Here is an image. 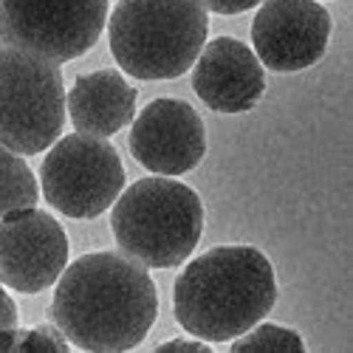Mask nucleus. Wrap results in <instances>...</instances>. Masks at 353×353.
Wrapping results in <instances>:
<instances>
[{
    "label": "nucleus",
    "mask_w": 353,
    "mask_h": 353,
    "mask_svg": "<svg viewBox=\"0 0 353 353\" xmlns=\"http://www.w3.org/2000/svg\"><path fill=\"white\" fill-rule=\"evenodd\" d=\"M232 350L243 353V350H305V342L297 331L283 328V325H272V322H257L254 328H249L246 334L232 339Z\"/></svg>",
    "instance_id": "nucleus-14"
},
{
    "label": "nucleus",
    "mask_w": 353,
    "mask_h": 353,
    "mask_svg": "<svg viewBox=\"0 0 353 353\" xmlns=\"http://www.w3.org/2000/svg\"><path fill=\"white\" fill-rule=\"evenodd\" d=\"M192 91L215 113H246L266 91V74L246 43L215 37L203 43L195 60Z\"/></svg>",
    "instance_id": "nucleus-11"
},
{
    "label": "nucleus",
    "mask_w": 353,
    "mask_h": 353,
    "mask_svg": "<svg viewBox=\"0 0 353 353\" xmlns=\"http://www.w3.org/2000/svg\"><path fill=\"white\" fill-rule=\"evenodd\" d=\"M65 125V85L57 63L17 46L0 48V144L37 156Z\"/></svg>",
    "instance_id": "nucleus-5"
},
{
    "label": "nucleus",
    "mask_w": 353,
    "mask_h": 353,
    "mask_svg": "<svg viewBox=\"0 0 353 353\" xmlns=\"http://www.w3.org/2000/svg\"><path fill=\"white\" fill-rule=\"evenodd\" d=\"M105 20L108 0H0L3 40L57 65L91 51Z\"/></svg>",
    "instance_id": "nucleus-7"
},
{
    "label": "nucleus",
    "mask_w": 353,
    "mask_h": 353,
    "mask_svg": "<svg viewBox=\"0 0 353 353\" xmlns=\"http://www.w3.org/2000/svg\"><path fill=\"white\" fill-rule=\"evenodd\" d=\"M68 266V234L37 207L0 218V283L20 294L51 288Z\"/></svg>",
    "instance_id": "nucleus-8"
},
{
    "label": "nucleus",
    "mask_w": 353,
    "mask_h": 353,
    "mask_svg": "<svg viewBox=\"0 0 353 353\" xmlns=\"http://www.w3.org/2000/svg\"><path fill=\"white\" fill-rule=\"evenodd\" d=\"M0 40H3V32H0Z\"/></svg>",
    "instance_id": "nucleus-19"
},
{
    "label": "nucleus",
    "mask_w": 353,
    "mask_h": 353,
    "mask_svg": "<svg viewBox=\"0 0 353 353\" xmlns=\"http://www.w3.org/2000/svg\"><path fill=\"white\" fill-rule=\"evenodd\" d=\"M277 280L254 246H215L190 260L172 288L175 322L203 342H232L269 316Z\"/></svg>",
    "instance_id": "nucleus-2"
},
{
    "label": "nucleus",
    "mask_w": 353,
    "mask_h": 353,
    "mask_svg": "<svg viewBox=\"0 0 353 353\" xmlns=\"http://www.w3.org/2000/svg\"><path fill=\"white\" fill-rule=\"evenodd\" d=\"M71 342L63 336L57 325H37V328H17L12 350H60L65 353Z\"/></svg>",
    "instance_id": "nucleus-15"
},
{
    "label": "nucleus",
    "mask_w": 353,
    "mask_h": 353,
    "mask_svg": "<svg viewBox=\"0 0 353 353\" xmlns=\"http://www.w3.org/2000/svg\"><path fill=\"white\" fill-rule=\"evenodd\" d=\"M210 17L201 0H119L108 17L110 54L128 77L175 79L207 43Z\"/></svg>",
    "instance_id": "nucleus-3"
},
{
    "label": "nucleus",
    "mask_w": 353,
    "mask_h": 353,
    "mask_svg": "<svg viewBox=\"0 0 353 353\" xmlns=\"http://www.w3.org/2000/svg\"><path fill=\"white\" fill-rule=\"evenodd\" d=\"M43 198L74 221L99 218L125 190V167L105 139L71 133L57 139L40 167Z\"/></svg>",
    "instance_id": "nucleus-6"
},
{
    "label": "nucleus",
    "mask_w": 353,
    "mask_h": 353,
    "mask_svg": "<svg viewBox=\"0 0 353 353\" xmlns=\"http://www.w3.org/2000/svg\"><path fill=\"white\" fill-rule=\"evenodd\" d=\"M48 314L74 347L122 353L150 334L159 291L150 272L130 254L91 252L65 266Z\"/></svg>",
    "instance_id": "nucleus-1"
},
{
    "label": "nucleus",
    "mask_w": 353,
    "mask_h": 353,
    "mask_svg": "<svg viewBox=\"0 0 353 353\" xmlns=\"http://www.w3.org/2000/svg\"><path fill=\"white\" fill-rule=\"evenodd\" d=\"M37 201L40 190L32 167L23 161L20 153L0 144V218L17 210L37 207Z\"/></svg>",
    "instance_id": "nucleus-13"
},
{
    "label": "nucleus",
    "mask_w": 353,
    "mask_h": 353,
    "mask_svg": "<svg viewBox=\"0 0 353 353\" xmlns=\"http://www.w3.org/2000/svg\"><path fill=\"white\" fill-rule=\"evenodd\" d=\"M331 28L328 9L316 0H263L252 20L254 54L272 71H303L322 60Z\"/></svg>",
    "instance_id": "nucleus-9"
},
{
    "label": "nucleus",
    "mask_w": 353,
    "mask_h": 353,
    "mask_svg": "<svg viewBox=\"0 0 353 353\" xmlns=\"http://www.w3.org/2000/svg\"><path fill=\"white\" fill-rule=\"evenodd\" d=\"M17 319H20L17 316V305L9 297V291L3 288V283H0V334L17 328Z\"/></svg>",
    "instance_id": "nucleus-17"
},
{
    "label": "nucleus",
    "mask_w": 353,
    "mask_h": 353,
    "mask_svg": "<svg viewBox=\"0 0 353 353\" xmlns=\"http://www.w3.org/2000/svg\"><path fill=\"white\" fill-rule=\"evenodd\" d=\"M136 88L122 77V71L102 68L82 74L65 94V110L77 133L108 139L136 119Z\"/></svg>",
    "instance_id": "nucleus-12"
},
{
    "label": "nucleus",
    "mask_w": 353,
    "mask_h": 353,
    "mask_svg": "<svg viewBox=\"0 0 353 353\" xmlns=\"http://www.w3.org/2000/svg\"><path fill=\"white\" fill-rule=\"evenodd\" d=\"M110 229L116 246L144 269H175L203 234V203L172 175H150L113 201Z\"/></svg>",
    "instance_id": "nucleus-4"
},
{
    "label": "nucleus",
    "mask_w": 353,
    "mask_h": 353,
    "mask_svg": "<svg viewBox=\"0 0 353 353\" xmlns=\"http://www.w3.org/2000/svg\"><path fill=\"white\" fill-rule=\"evenodd\" d=\"M128 144L144 170L159 175H184L207 156V128L192 105L161 97L133 119Z\"/></svg>",
    "instance_id": "nucleus-10"
},
{
    "label": "nucleus",
    "mask_w": 353,
    "mask_h": 353,
    "mask_svg": "<svg viewBox=\"0 0 353 353\" xmlns=\"http://www.w3.org/2000/svg\"><path fill=\"white\" fill-rule=\"evenodd\" d=\"M263 0H201V6L203 9H210V12H215V14H243V12H249V9H254V6H260Z\"/></svg>",
    "instance_id": "nucleus-16"
},
{
    "label": "nucleus",
    "mask_w": 353,
    "mask_h": 353,
    "mask_svg": "<svg viewBox=\"0 0 353 353\" xmlns=\"http://www.w3.org/2000/svg\"><path fill=\"white\" fill-rule=\"evenodd\" d=\"M167 350H201V353H207L210 350V342H203V339H170V342H161L156 347V353H167Z\"/></svg>",
    "instance_id": "nucleus-18"
}]
</instances>
